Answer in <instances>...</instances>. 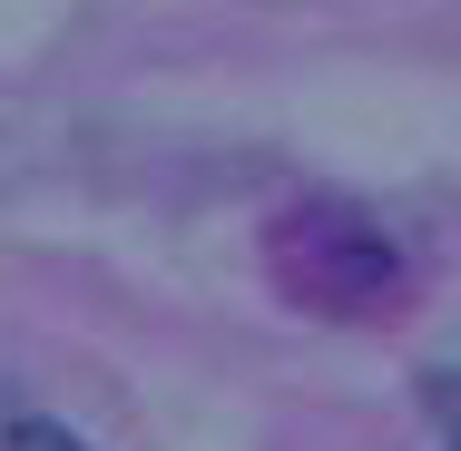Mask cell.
I'll return each mask as SVG.
<instances>
[{"instance_id":"2","label":"cell","mask_w":461,"mask_h":451,"mask_svg":"<svg viewBox=\"0 0 461 451\" xmlns=\"http://www.w3.org/2000/svg\"><path fill=\"white\" fill-rule=\"evenodd\" d=\"M10 451H89V442L59 432V422H10Z\"/></svg>"},{"instance_id":"1","label":"cell","mask_w":461,"mask_h":451,"mask_svg":"<svg viewBox=\"0 0 461 451\" xmlns=\"http://www.w3.org/2000/svg\"><path fill=\"white\" fill-rule=\"evenodd\" d=\"M285 266L314 304L334 314H373L393 284H402V256L373 216H344V206H314V216H285Z\"/></svg>"}]
</instances>
